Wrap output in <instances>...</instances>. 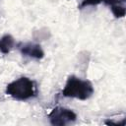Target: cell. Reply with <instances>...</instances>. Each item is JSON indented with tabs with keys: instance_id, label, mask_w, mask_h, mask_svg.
Segmentation results:
<instances>
[{
	"instance_id": "obj_1",
	"label": "cell",
	"mask_w": 126,
	"mask_h": 126,
	"mask_svg": "<svg viewBox=\"0 0 126 126\" xmlns=\"http://www.w3.org/2000/svg\"><path fill=\"white\" fill-rule=\"evenodd\" d=\"M94 94L93 84L88 80H83L76 76H70L62 90V94L66 97L86 100Z\"/></svg>"
},
{
	"instance_id": "obj_2",
	"label": "cell",
	"mask_w": 126,
	"mask_h": 126,
	"mask_svg": "<svg viewBox=\"0 0 126 126\" xmlns=\"http://www.w3.org/2000/svg\"><path fill=\"white\" fill-rule=\"evenodd\" d=\"M6 94L17 100H28L35 95V85L28 77H20L6 87Z\"/></svg>"
},
{
	"instance_id": "obj_3",
	"label": "cell",
	"mask_w": 126,
	"mask_h": 126,
	"mask_svg": "<svg viewBox=\"0 0 126 126\" xmlns=\"http://www.w3.org/2000/svg\"><path fill=\"white\" fill-rule=\"evenodd\" d=\"M48 118L52 125L66 126L76 121L77 114L72 109L58 106L50 111V113L48 114Z\"/></svg>"
},
{
	"instance_id": "obj_4",
	"label": "cell",
	"mask_w": 126,
	"mask_h": 126,
	"mask_svg": "<svg viewBox=\"0 0 126 126\" xmlns=\"http://www.w3.org/2000/svg\"><path fill=\"white\" fill-rule=\"evenodd\" d=\"M19 49L23 55L31 57L32 59H41L44 56V52L39 44L31 43V42L22 43L19 46Z\"/></svg>"
},
{
	"instance_id": "obj_5",
	"label": "cell",
	"mask_w": 126,
	"mask_h": 126,
	"mask_svg": "<svg viewBox=\"0 0 126 126\" xmlns=\"http://www.w3.org/2000/svg\"><path fill=\"white\" fill-rule=\"evenodd\" d=\"M14 44H15L14 37L10 34H5L0 38V51L3 54L9 53L14 47Z\"/></svg>"
},
{
	"instance_id": "obj_6",
	"label": "cell",
	"mask_w": 126,
	"mask_h": 126,
	"mask_svg": "<svg viewBox=\"0 0 126 126\" xmlns=\"http://www.w3.org/2000/svg\"><path fill=\"white\" fill-rule=\"evenodd\" d=\"M102 0H82V6H89V5H96L100 3Z\"/></svg>"
},
{
	"instance_id": "obj_7",
	"label": "cell",
	"mask_w": 126,
	"mask_h": 126,
	"mask_svg": "<svg viewBox=\"0 0 126 126\" xmlns=\"http://www.w3.org/2000/svg\"><path fill=\"white\" fill-rule=\"evenodd\" d=\"M119 1L121 2H124V0H106V2L109 4V5H113V4H120Z\"/></svg>"
}]
</instances>
